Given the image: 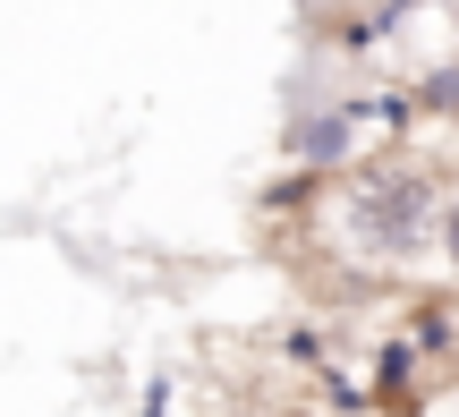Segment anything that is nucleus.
I'll return each instance as SVG.
<instances>
[{"label": "nucleus", "mask_w": 459, "mask_h": 417, "mask_svg": "<svg viewBox=\"0 0 459 417\" xmlns=\"http://www.w3.org/2000/svg\"><path fill=\"white\" fill-rule=\"evenodd\" d=\"M434 248H443V265H451V282H459V196H443V239H434Z\"/></svg>", "instance_id": "5"}, {"label": "nucleus", "mask_w": 459, "mask_h": 417, "mask_svg": "<svg viewBox=\"0 0 459 417\" xmlns=\"http://www.w3.org/2000/svg\"><path fill=\"white\" fill-rule=\"evenodd\" d=\"M358 102H332V111H307V119H290L281 128V153L290 162H307V170H349V153H358Z\"/></svg>", "instance_id": "2"}, {"label": "nucleus", "mask_w": 459, "mask_h": 417, "mask_svg": "<svg viewBox=\"0 0 459 417\" xmlns=\"http://www.w3.org/2000/svg\"><path fill=\"white\" fill-rule=\"evenodd\" d=\"M409 341H417L426 358H443L459 333H451V316H443V307H417V316H409Z\"/></svg>", "instance_id": "3"}, {"label": "nucleus", "mask_w": 459, "mask_h": 417, "mask_svg": "<svg viewBox=\"0 0 459 417\" xmlns=\"http://www.w3.org/2000/svg\"><path fill=\"white\" fill-rule=\"evenodd\" d=\"M341 230H349V248L375 256V265H417V256L443 239V179H434L426 162H409V153L349 170Z\"/></svg>", "instance_id": "1"}, {"label": "nucleus", "mask_w": 459, "mask_h": 417, "mask_svg": "<svg viewBox=\"0 0 459 417\" xmlns=\"http://www.w3.org/2000/svg\"><path fill=\"white\" fill-rule=\"evenodd\" d=\"M409 9H451V0H392V9H383V26H392V17H409Z\"/></svg>", "instance_id": "6"}, {"label": "nucleus", "mask_w": 459, "mask_h": 417, "mask_svg": "<svg viewBox=\"0 0 459 417\" xmlns=\"http://www.w3.org/2000/svg\"><path fill=\"white\" fill-rule=\"evenodd\" d=\"M459 102V68H434L426 85H417V111H451Z\"/></svg>", "instance_id": "4"}]
</instances>
